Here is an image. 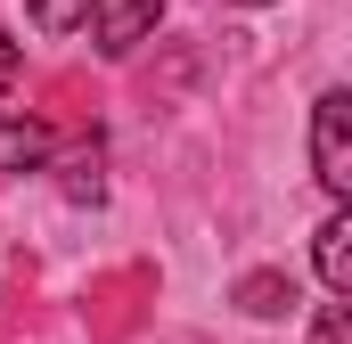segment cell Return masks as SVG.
I'll list each match as a JSON object with an SVG mask.
<instances>
[{"label": "cell", "mask_w": 352, "mask_h": 344, "mask_svg": "<svg viewBox=\"0 0 352 344\" xmlns=\"http://www.w3.org/2000/svg\"><path fill=\"white\" fill-rule=\"evenodd\" d=\"M311 172L336 205L352 197V90H320L311 107Z\"/></svg>", "instance_id": "6da1fadb"}, {"label": "cell", "mask_w": 352, "mask_h": 344, "mask_svg": "<svg viewBox=\"0 0 352 344\" xmlns=\"http://www.w3.org/2000/svg\"><path fill=\"white\" fill-rule=\"evenodd\" d=\"M156 17H164V0H90V41H98V58H131L148 33H156Z\"/></svg>", "instance_id": "7a4b0ae2"}, {"label": "cell", "mask_w": 352, "mask_h": 344, "mask_svg": "<svg viewBox=\"0 0 352 344\" xmlns=\"http://www.w3.org/2000/svg\"><path fill=\"white\" fill-rule=\"evenodd\" d=\"M311 262H320V287L328 295H352V213L344 205L311 230Z\"/></svg>", "instance_id": "3957f363"}, {"label": "cell", "mask_w": 352, "mask_h": 344, "mask_svg": "<svg viewBox=\"0 0 352 344\" xmlns=\"http://www.w3.org/2000/svg\"><path fill=\"white\" fill-rule=\"evenodd\" d=\"M50 148H58L50 123H33V115H8V123H0V172H41Z\"/></svg>", "instance_id": "277c9868"}, {"label": "cell", "mask_w": 352, "mask_h": 344, "mask_svg": "<svg viewBox=\"0 0 352 344\" xmlns=\"http://www.w3.org/2000/svg\"><path fill=\"white\" fill-rule=\"evenodd\" d=\"M287 303H295V279H287V270H246V279H238V312H246V320H278Z\"/></svg>", "instance_id": "5b68a950"}, {"label": "cell", "mask_w": 352, "mask_h": 344, "mask_svg": "<svg viewBox=\"0 0 352 344\" xmlns=\"http://www.w3.org/2000/svg\"><path fill=\"white\" fill-rule=\"evenodd\" d=\"M25 17H33V33H74L90 17V0H25Z\"/></svg>", "instance_id": "8992f818"}, {"label": "cell", "mask_w": 352, "mask_h": 344, "mask_svg": "<svg viewBox=\"0 0 352 344\" xmlns=\"http://www.w3.org/2000/svg\"><path fill=\"white\" fill-rule=\"evenodd\" d=\"M58 189H66L74 205H98V189H107V180H98V156H74V164H66V180H58Z\"/></svg>", "instance_id": "52a82bcc"}, {"label": "cell", "mask_w": 352, "mask_h": 344, "mask_svg": "<svg viewBox=\"0 0 352 344\" xmlns=\"http://www.w3.org/2000/svg\"><path fill=\"white\" fill-rule=\"evenodd\" d=\"M311 344H352V303H320V320H311Z\"/></svg>", "instance_id": "ba28073f"}, {"label": "cell", "mask_w": 352, "mask_h": 344, "mask_svg": "<svg viewBox=\"0 0 352 344\" xmlns=\"http://www.w3.org/2000/svg\"><path fill=\"white\" fill-rule=\"evenodd\" d=\"M246 8H263V0H246Z\"/></svg>", "instance_id": "9c48e42d"}]
</instances>
